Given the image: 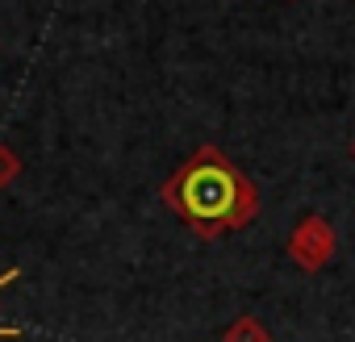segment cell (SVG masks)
<instances>
[{
    "mask_svg": "<svg viewBox=\"0 0 355 342\" xmlns=\"http://www.w3.org/2000/svg\"><path fill=\"white\" fill-rule=\"evenodd\" d=\"M159 201L205 242L247 230L259 217V188L234 167L222 146L209 142L197 146L159 184Z\"/></svg>",
    "mask_w": 355,
    "mask_h": 342,
    "instance_id": "6da1fadb",
    "label": "cell"
},
{
    "mask_svg": "<svg viewBox=\"0 0 355 342\" xmlns=\"http://www.w3.org/2000/svg\"><path fill=\"white\" fill-rule=\"evenodd\" d=\"M288 259L301 267V271H322V267H330V259L338 255V234H334V226L322 217V213H309V217H301L297 226H293V234H288Z\"/></svg>",
    "mask_w": 355,
    "mask_h": 342,
    "instance_id": "7a4b0ae2",
    "label": "cell"
},
{
    "mask_svg": "<svg viewBox=\"0 0 355 342\" xmlns=\"http://www.w3.org/2000/svg\"><path fill=\"white\" fill-rule=\"evenodd\" d=\"M222 342H272V334L263 330V321H255V317H234L226 330H222Z\"/></svg>",
    "mask_w": 355,
    "mask_h": 342,
    "instance_id": "3957f363",
    "label": "cell"
},
{
    "mask_svg": "<svg viewBox=\"0 0 355 342\" xmlns=\"http://www.w3.org/2000/svg\"><path fill=\"white\" fill-rule=\"evenodd\" d=\"M17 180H21V154L9 142H0V188H9Z\"/></svg>",
    "mask_w": 355,
    "mask_h": 342,
    "instance_id": "277c9868",
    "label": "cell"
},
{
    "mask_svg": "<svg viewBox=\"0 0 355 342\" xmlns=\"http://www.w3.org/2000/svg\"><path fill=\"white\" fill-rule=\"evenodd\" d=\"M21 276V267H9V271H0V288H5V284H13Z\"/></svg>",
    "mask_w": 355,
    "mask_h": 342,
    "instance_id": "5b68a950",
    "label": "cell"
},
{
    "mask_svg": "<svg viewBox=\"0 0 355 342\" xmlns=\"http://www.w3.org/2000/svg\"><path fill=\"white\" fill-rule=\"evenodd\" d=\"M0 338H21V330L17 325H0Z\"/></svg>",
    "mask_w": 355,
    "mask_h": 342,
    "instance_id": "8992f818",
    "label": "cell"
},
{
    "mask_svg": "<svg viewBox=\"0 0 355 342\" xmlns=\"http://www.w3.org/2000/svg\"><path fill=\"white\" fill-rule=\"evenodd\" d=\"M351 159H355V142H351Z\"/></svg>",
    "mask_w": 355,
    "mask_h": 342,
    "instance_id": "52a82bcc",
    "label": "cell"
}]
</instances>
